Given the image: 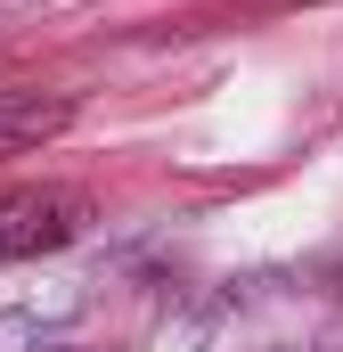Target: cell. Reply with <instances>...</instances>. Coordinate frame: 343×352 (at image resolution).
Instances as JSON below:
<instances>
[{"label":"cell","mask_w":343,"mask_h":352,"mask_svg":"<svg viewBox=\"0 0 343 352\" xmlns=\"http://www.w3.org/2000/svg\"><path fill=\"white\" fill-rule=\"evenodd\" d=\"M82 221H90L82 188H0V263H25V254L66 246Z\"/></svg>","instance_id":"6da1fadb"},{"label":"cell","mask_w":343,"mask_h":352,"mask_svg":"<svg viewBox=\"0 0 343 352\" xmlns=\"http://www.w3.org/2000/svg\"><path fill=\"white\" fill-rule=\"evenodd\" d=\"M66 123H74L66 90H0V156H25V148L58 140Z\"/></svg>","instance_id":"7a4b0ae2"}]
</instances>
